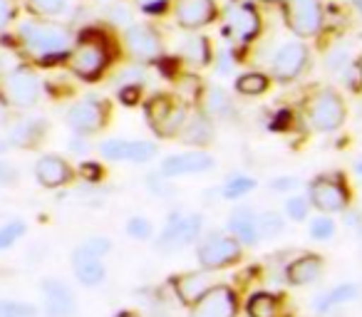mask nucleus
I'll return each instance as SVG.
<instances>
[{
  "instance_id": "a211bd4d",
  "label": "nucleus",
  "mask_w": 362,
  "mask_h": 317,
  "mask_svg": "<svg viewBox=\"0 0 362 317\" xmlns=\"http://www.w3.org/2000/svg\"><path fill=\"white\" fill-rule=\"evenodd\" d=\"M174 292L184 305L192 307L194 302H199L216 282L211 280V270H197V273H184V275L171 277Z\"/></svg>"
},
{
  "instance_id": "3c124183",
  "label": "nucleus",
  "mask_w": 362,
  "mask_h": 317,
  "mask_svg": "<svg viewBox=\"0 0 362 317\" xmlns=\"http://www.w3.org/2000/svg\"><path fill=\"white\" fill-rule=\"evenodd\" d=\"M355 8H357V13L362 16V0H355Z\"/></svg>"
},
{
  "instance_id": "b1692460",
  "label": "nucleus",
  "mask_w": 362,
  "mask_h": 317,
  "mask_svg": "<svg viewBox=\"0 0 362 317\" xmlns=\"http://www.w3.org/2000/svg\"><path fill=\"white\" fill-rule=\"evenodd\" d=\"M322 273V258L315 256V253H308V256H300L286 268V277L291 285H310L320 277Z\"/></svg>"
},
{
  "instance_id": "4c0bfd02",
  "label": "nucleus",
  "mask_w": 362,
  "mask_h": 317,
  "mask_svg": "<svg viewBox=\"0 0 362 317\" xmlns=\"http://www.w3.org/2000/svg\"><path fill=\"white\" fill-rule=\"evenodd\" d=\"M25 3L37 16H60L67 6V0H25Z\"/></svg>"
},
{
  "instance_id": "20e7f679",
  "label": "nucleus",
  "mask_w": 362,
  "mask_h": 317,
  "mask_svg": "<svg viewBox=\"0 0 362 317\" xmlns=\"http://www.w3.org/2000/svg\"><path fill=\"white\" fill-rule=\"evenodd\" d=\"M345 102H342L340 92L332 90V87H322L315 95L310 97V102L305 104V119L320 134L327 131H335L337 126L345 121Z\"/></svg>"
},
{
  "instance_id": "c03bdc74",
  "label": "nucleus",
  "mask_w": 362,
  "mask_h": 317,
  "mask_svg": "<svg viewBox=\"0 0 362 317\" xmlns=\"http://www.w3.org/2000/svg\"><path fill=\"white\" fill-rule=\"evenodd\" d=\"M70 146H72V151H77V154H87V151H90V144H87V139L82 134H77Z\"/></svg>"
},
{
  "instance_id": "8fccbe9b",
  "label": "nucleus",
  "mask_w": 362,
  "mask_h": 317,
  "mask_svg": "<svg viewBox=\"0 0 362 317\" xmlns=\"http://www.w3.org/2000/svg\"><path fill=\"white\" fill-rule=\"evenodd\" d=\"M355 172H357V174H360V177H362V159H360V162L355 164Z\"/></svg>"
},
{
  "instance_id": "7c9ffc66",
  "label": "nucleus",
  "mask_w": 362,
  "mask_h": 317,
  "mask_svg": "<svg viewBox=\"0 0 362 317\" xmlns=\"http://www.w3.org/2000/svg\"><path fill=\"white\" fill-rule=\"evenodd\" d=\"M256 226H258V238L271 241V238L281 236L283 228H286V221L281 218V213L266 211V213H258L256 216Z\"/></svg>"
},
{
  "instance_id": "9d476101",
  "label": "nucleus",
  "mask_w": 362,
  "mask_h": 317,
  "mask_svg": "<svg viewBox=\"0 0 362 317\" xmlns=\"http://www.w3.org/2000/svg\"><path fill=\"white\" fill-rule=\"evenodd\" d=\"M308 62H310V52H308L305 42L300 40L286 42V45H281L273 52V60H271L273 80L281 82V85L298 80L305 72Z\"/></svg>"
},
{
  "instance_id": "49530a36",
  "label": "nucleus",
  "mask_w": 362,
  "mask_h": 317,
  "mask_svg": "<svg viewBox=\"0 0 362 317\" xmlns=\"http://www.w3.org/2000/svg\"><path fill=\"white\" fill-rule=\"evenodd\" d=\"M271 186L276 189V191H286V189L298 186V181H296V179H283V181H273Z\"/></svg>"
},
{
  "instance_id": "c85d7f7f",
  "label": "nucleus",
  "mask_w": 362,
  "mask_h": 317,
  "mask_svg": "<svg viewBox=\"0 0 362 317\" xmlns=\"http://www.w3.org/2000/svg\"><path fill=\"white\" fill-rule=\"evenodd\" d=\"M357 297H360V287H357L355 282H342V285L332 287L330 292H325V295L315 302V310L317 312H327V310H332V307H337V305H345V302L357 300Z\"/></svg>"
},
{
  "instance_id": "ddd939ff",
  "label": "nucleus",
  "mask_w": 362,
  "mask_h": 317,
  "mask_svg": "<svg viewBox=\"0 0 362 317\" xmlns=\"http://www.w3.org/2000/svg\"><path fill=\"white\" fill-rule=\"evenodd\" d=\"M124 50L132 60L151 62L161 57V37L146 23H134L124 30Z\"/></svg>"
},
{
  "instance_id": "37998d69",
  "label": "nucleus",
  "mask_w": 362,
  "mask_h": 317,
  "mask_svg": "<svg viewBox=\"0 0 362 317\" xmlns=\"http://www.w3.org/2000/svg\"><path fill=\"white\" fill-rule=\"evenodd\" d=\"M110 20H112V23H129V20H132L129 8L122 6V0H119V3H115V6L110 8Z\"/></svg>"
},
{
  "instance_id": "4468645a",
  "label": "nucleus",
  "mask_w": 362,
  "mask_h": 317,
  "mask_svg": "<svg viewBox=\"0 0 362 317\" xmlns=\"http://www.w3.org/2000/svg\"><path fill=\"white\" fill-rule=\"evenodd\" d=\"M100 154L110 162L146 164L156 156V144L144 139H107L100 144Z\"/></svg>"
},
{
  "instance_id": "de8ad7c7",
  "label": "nucleus",
  "mask_w": 362,
  "mask_h": 317,
  "mask_svg": "<svg viewBox=\"0 0 362 317\" xmlns=\"http://www.w3.org/2000/svg\"><path fill=\"white\" fill-rule=\"evenodd\" d=\"M8 107H11V104H8L6 97H0V126L8 124Z\"/></svg>"
},
{
  "instance_id": "f03ea898",
  "label": "nucleus",
  "mask_w": 362,
  "mask_h": 317,
  "mask_svg": "<svg viewBox=\"0 0 362 317\" xmlns=\"http://www.w3.org/2000/svg\"><path fill=\"white\" fill-rule=\"evenodd\" d=\"M110 47L107 40L97 32H85L80 40L72 45L70 55H67V67L75 72L80 80L95 82L102 77V72L110 65Z\"/></svg>"
},
{
  "instance_id": "a19ab883",
  "label": "nucleus",
  "mask_w": 362,
  "mask_h": 317,
  "mask_svg": "<svg viewBox=\"0 0 362 317\" xmlns=\"http://www.w3.org/2000/svg\"><path fill=\"white\" fill-rule=\"evenodd\" d=\"M18 179V169L11 162L0 159V186H13Z\"/></svg>"
},
{
  "instance_id": "5701e85b",
  "label": "nucleus",
  "mask_w": 362,
  "mask_h": 317,
  "mask_svg": "<svg viewBox=\"0 0 362 317\" xmlns=\"http://www.w3.org/2000/svg\"><path fill=\"white\" fill-rule=\"evenodd\" d=\"M45 131L47 124L40 116H28V119H21L18 124H13L11 134H8V144L18 146V149H33V146L40 144Z\"/></svg>"
},
{
  "instance_id": "a18cd8bd",
  "label": "nucleus",
  "mask_w": 362,
  "mask_h": 317,
  "mask_svg": "<svg viewBox=\"0 0 362 317\" xmlns=\"http://www.w3.org/2000/svg\"><path fill=\"white\" fill-rule=\"evenodd\" d=\"M82 177H90V181H97V179H102L100 177V169L95 167V164H82Z\"/></svg>"
},
{
  "instance_id": "6ab92c4d",
  "label": "nucleus",
  "mask_w": 362,
  "mask_h": 317,
  "mask_svg": "<svg viewBox=\"0 0 362 317\" xmlns=\"http://www.w3.org/2000/svg\"><path fill=\"white\" fill-rule=\"evenodd\" d=\"M35 179H37V184L45 189H60V186H67V184L75 179V172H72V167L62 156L45 154V156H40L35 164Z\"/></svg>"
},
{
  "instance_id": "9b49d317",
  "label": "nucleus",
  "mask_w": 362,
  "mask_h": 317,
  "mask_svg": "<svg viewBox=\"0 0 362 317\" xmlns=\"http://www.w3.org/2000/svg\"><path fill=\"white\" fill-rule=\"evenodd\" d=\"M107 116H110V107L102 100H97V97H87V100L75 102L67 109V124H70V129L75 134L90 136L105 129Z\"/></svg>"
},
{
  "instance_id": "09e8293b",
  "label": "nucleus",
  "mask_w": 362,
  "mask_h": 317,
  "mask_svg": "<svg viewBox=\"0 0 362 317\" xmlns=\"http://www.w3.org/2000/svg\"><path fill=\"white\" fill-rule=\"evenodd\" d=\"M115 317H139V315H134V312H119V315H115Z\"/></svg>"
},
{
  "instance_id": "e433bc0d",
  "label": "nucleus",
  "mask_w": 362,
  "mask_h": 317,
  "mask_svg": "<svg viewBox=\"0 0 362 317\" xmlns=\"http://www.w3.org/2000/svg\"><path fill=\"white\" fill-rule=\"evenodd\" d=\"M127 233H129V238H134V241H149L151 233H154V228H151L149 218L132 216L129 221H127Z\"/></svg>"
},
{
  "instance_id": "aec40b11",
  "label": "nucleus",
  "mask_w": 362,
  "mask_h": 317,
  "mask_svg": "<svg viewBox=\"0 0 362 317\" xmlns=\"http://www.w3.org/2000/svg\"><path fill=\"white\" fill-rule=\"evenodd\" d=\"M42 300H45V312L50 317H72L75 312V295L62 280L47 277L40 285Z\"/></svg>"
},
{
  "instance_id": "a878e982",
  "label": "nucleus",
  "mask_w": 362,
  "mask_h": 317,
  "mask_svg": "<svg viewBox=\"0 0 362 317\" xmlns=\"http://www.w3.org/2000/svg\"><path fill=\"white\" fill-rule=\"evenodd\" d=\"M248 317H288L283 307V295L276 292H253L246 302Z\"/></svg>"
},
{
  "instance_id": "1a4fd4ad",
  "label": "nucleus",
  "mask_w": 362,
  "mask_h": 317,
  "mask_svg": "<svg viewBox=\"0 0 362 317\" xmlns=\"http://www.w3.org/2000/svg\"><path fill=\"white\" fill-rule=\"evenodd\" d=\"M3 92L11 107L18 109H30L40 100V80L30 67H16L6 75L3 80Z\"/></svg>"
},
{
  "instance_id": "ea45409f",
  "label": "nucleus",
  "mask_w": 362,
  "mask_h": 317,
  "mask_svg": "<svg viewBox=\"0 0 362 317\" xmlns=\"http://www.w3.org/2000/svg\"><path fill=\"white\" fill-rule=\"evenodd\" d=\"M134 3L141 13H146V16H161V13L169 8L171 0H134Z\"/></svg>"
},
{
  "instance_id": "c9c22d12",
  "label": "nucleus",
  "mask_w": 362,
  "mask_h": 317,
  "mask_svg": "<svg viewBox=\"0 0 362 317\" xmlns=\"http://www.w3.org/2000/svg\"><path fill=\"white\" fill-rule=\"evenodd\" d=\"M332 236H335V221H332V218H327V213L313 218L310 238H315V241H330Z\"/></svg>"
},
{
  "instance_id": "f3484780",
  "label": "nucleus",
  "mask_w": 362,
  "mask_h": 317,
  "mask_svg": "<svg viewBox=\"0 0 362 317\" xmlns=\"http://www.w3.org/2000/svg\"><path fill=\"white\" fill-rule=\"evenodd\" d=\"M214 167V159L202 149H194V151H184V154H171L166 156L164 162H161L159 172L164 177H189V174H204Z\"/></svg>"
},
{
  "instance_id": "39448f33",
  "label": "nucleus",
  "mask_w": 362,
  "mask_h": 317,
  "mask_svg": "<svg viewBox=\"0 0 362 317\" xmlns=\"http://www.w3.org/2000/svg\"><path fill=\"white\" fill-rule=\"evenodd\" d=\"M197 258L204 270H223V268L236 265L243 258V243L233 236L211 233V236L199 243Z\"/></svg>"
},
{
  "instance_id": "79ce46f5",
  "label": "nucleus",
  "mask_w": 362,
  "mask_h": 317,
  "mask_svg": "<svg viewBox=\"0 0 362 317\" xmlns=\"http://www.w3.org/2000/svg\"><path fill=\"white\" fill-rule=\"evenodd\" d=\"M13 18H16V3L13 0H0V30L11 25Z\"/></svg>"
},
{
  "instance_id": "864d4df0",
  "label": "nucleus",
  "mask_w": 362,
  "mask_h": 317,
  "mask_svg": "<svg viewBox=\"0 0 362 317\" xmlns=\"http://www.w3.org/2000/svg\"><path fill=\"white\" fill-rule=\"evenodd\" d=\"M360 62H362V60H360Z\"/></svg>"
},
{
  "instance_id": "412c9836",
  "label": "nucleus",
  "mask_w": 362,
  "mask_h": 317,
  "mask_svg": "<svg viewBox=\"0 0 362 317\" xmlns=\"http://www.w3.org/2000/svg\"><path fill=\"white\" fill-rule=\"evenodd\" d=\"M72 270H75V277L85 287H97L107 275L102 258L97 253L87 251L85 246H77L72 251Z\"/></svg>"
},
{
  "instance_id": "4be33fe9",
  "label": "nucleus",
  "mask_w": 362,
  "mask_h": 317,
  "mask_svg": "<svg viewBox=\"0 0 362 317\" xmlns=\"http://www.w3.org/2000/svg\"><path fill=\"white\" fill-rule=\"evenodd\" d=\"M214 134H216L214 119L204 114V112H197V114H189L187 124H184V129L179 131L176 139L189 146H209L214 141Z\"/></svg>"
},
{
  "instance_id": "2eb2a0df",
  "label": "nucleus",
  "mask_w": 362,
  "mask_h": 317,
  "mask_svg": "<svg viewBox=\"0 0 362 317\" xmlns=\"http://www.w3.org/2000/svg\"><path fill=\"white\" fill-rule=\"evenodd\" d=\"M236 292L226 285H214L199 302L192 305V317H236Z\"/></svg>"
},
{
  "instance_id": "6e6552de",
  "label": "nucleus",
  "mask_w": 362,
  "mask_h": 317,
  "mask_svg": "<svg viewBox=\"0 0 362 317\" xmlns=\"http://www.w3.org/2000/svg\"><path fill=\"white\" fill-rule=\"evenodd\" d=\"M308 198L320 213H342L350 206V189L340 177H317L308 186Z\"/></svg>"
},
{
  "instance_id": "f257e3e1",
  "label": "nucleus",
  "mask_w": 362,
  "mask_h": 317,
  "mask_svg": "<svg viewBox=\"0 0 362 317\" xmlns=\"http://www.w3.org/2000/svg\"><path fill=\"white\" fill-rule=\"evenodd\" d=\"M21 45L37 65H52V62L67 60L72 50V35L67 28L45 20H25L18 28Z\"/></svg>"
},
{
  "instance_id": "cd10ccee",
  "label": "nucleus",
  "mask_w": 362,
  "mask_h": 317,
  "mask_svg": "<svg viewBox=\"0 0 362 317\" xmlns=\"http://www.w3.org/2000/svg\"><path fill=\"white\" fill-rule=\"evenodd\" d=\"M179 55H181V60L189 62L192 67H206V65H211V57H214L211 42L204 35H194L181 45Z\"/></svg>"
},
{
  "instance_id": "c756f323",
  "label": "nucleus",
  "mask_w": 362,
  "mask_h": 317,
  "mask_svg": "<svg viewBox=\"0 0 362 317\" xmlns=\"http://www.w3.org/2000/svg\"><path fill=\"white\" fill-rule=\"evenodd\" d=\"M271 80H268L263 72H246V75L236 77V92L243 97H258L268 90Z\"/></svg>"
},
{
  "instance_id": "bb28decb",
  "label": "nucleus",
  "mask_w": 362,
  "mask_h": 317,
  "mask_svg": "<svg viewBox=\"0 0 362 317\" xmlns=\"http://www.w3.org/2000/svg\"><path fill=\"white\" fill-rule=\"evenodd\" d=\"M228 231L233 238L243 243V246H256L261 238H258V226H256V213L251 208H241V211H233L228 218Z\"/></svg>"
},
{
  "instance_id": "603ef678",
  "label": "nucleus",
  "mask_w": 362,
  "mask_h": 317,
  "mask_svg": "<svg viewBox=\"0 0 362 317\" xmlns=\"http://www.w3.org/2000/svg\"><path fill=\"white\" fill-rule=\"evenodd\" d=\"M271 3H276V0H271ZM278 3H283V0H278Z\"/></svg>"
},
{
  "instance_id": "58836bf2",
  "label": "nucleus",
  "mask_w": 362,
  "mask_h": 317,
  "mask_svg": "<svg viewBox=\"0 0 362 317\" xmlns=\"http://www.w3.org/2000/svg\"><path fill=\"white\" fill-rule=\"evenodd\" d=\"M82 246H85L87 251L97 253L100 258H105L107 253L112 251V241H110V238H105V236H90L85 243H82Z\"/></svg>"
},
{
  "instance_id": "7ed1b4c3",
  "label": "nucleus",
  "mask_w": 362,
  "mask_h": 317,
  "mask_svg": "<svg viewBox=\"0 0 362 317\" xmlns=\"http://www.w3.org/2000/svg\"><path fill=\"white\" fill-rule=\"evenodd\" d=\"M144 114L151 131L164 139H176L189 119L187 102L176 95H154L144 102Z\"/></svg>"
},
{
  "instance_id": "f8f14e48",
  "label": "nucleus",
  "mask_w": 362,
  "mask_h": 317,
  "mask_svg": "<svg viewBox=\"0 0 362 317\" xmlns=\"http://www.w3.org/2000/svg\"><path fill=\"white\" fill-rule=\"evenodd\" d=\"M261 32V16L248 3H233L223 13V35L231 42H251Z\"/></svg>"
},
{
  "instance_id": "72a5a7b5",
  "label": "nucleus",
  "mask_w": 362,
  "mask_h": 317,
  "mask_svg": "<svg viewBox=\"0 0 362 317\" xmlns=\"http://www.w3.org/2000/svg\"><path fill=\"white\" fill-rule=\"evenodd\" d=\"M37 307L21 300H0V317H35Z\"/></svg>"
},
{
  "instance_id": "dca6fc26",
  "label": "nucleus",
  "mask_w": 362,
  "mask_h": 317,
  "mask_svg": "<svg viewBox=\"0 0 362 317\" xmlns=\"http://www.w3.org/2000/svg\"><path fill=\"white\" fill-rule=\"evenodd\" d=\"M176 23L184 30H202L211 25L218 16V8L214 0H179L176 3Z\"/></svg>"
},
{
  "instance_id": "2f4dec72",
  "label": "nucleus",
  "mask_w": 362,
  "mask_h": 317,
  "mask_svg": "<svg viewBox=\"0 0 362 317\" xmlns=\"http://www.w3.org/2000/svg\"><path fill=\"white\" fill-rule=\"evenodd\" d=\"M256 189V181L251 177H228L226 184L221 186V196L228 198V201H236V198H243L246 193H251Z\"/></svg>"
},
{
  "instance_id": "423d86ee",
  "label": "nucleus",
  "mask_w": 362,
  "mask_h": 317,
  "mask_svg": "<svg viewBox=\"0 0 362 317\" xmlns=\"http://www.w3.org/2000/svg\"><path fill=\"white\" fill-rule=\"evenodd\" d=\"M283 18L288 30L303 40L315 37L325 23L320 0H283Z\"/></svg>"
},
{
  "instance_id": "473e14b6",
  "label": "nucleus",
  "mask_w": 362,
  "mask_h": 317,
  "mask_svg": "<svg viewBox=\"0 0 362 317\" xmlns=\"http://www.w3.org/2000/svg\"><path fill=\"white\" fill-rule=\"evenodd\" d=\"M23 233H25V223L21 218L8 221L6 226L0 228V251H8L11 246H16L18 238H23Z\"/></svg>"
},
{
  "instance_id": "393cba45",
  "label": "nucleus",
  "mask_w": 362,
  "mask_h": 317,
  "mask_svg": "<svg viewBox=\"0 0 362 317\" xmlns=\"http://www.w3.org/2000/svg\"><path fill=\"white\" fill-rule=\"evenodd\" d=\"M199 112H204L211 119H226L233 114V104L228 95L218 87H204L199 95Z\"/></svg>"
},
{
  "instance_id": "0eeeda50",
  "label": "nucleus",
  "mask_w": 362,
  "mask_h": 317,
  "mask_svg": "<svg viewBox=\"0 0 362 317\" xmlns=\"http://www.w3.org/2000/svg\"><path fill=\"white\" fill-rule=\"evenodd\" d=\"M202 226H204V218L197 216V213H189V216L187 213H171L166 218V226L161 231L159 241H156V248L166 253H174L192 246L199 238V233H202Z\"/></svg>"
},
{
  "instance_id": "f704fd0d",
  "label": "nucleus",
  "mask_w": 362,
  "mask_h": 317,
  "mask_svg": "<svg viewBox=\"0 0 362 317\" xmlns=\"http://www.w3.org/2000/svg\"><path fill=\"white\" fill-rule=\"evenodd\" d=\"M310 208H313V203H310V198L308 196H291L286 201V213H288V218L291 221H305L308 216H310Z\"/></svg>"
}]
</instances>
